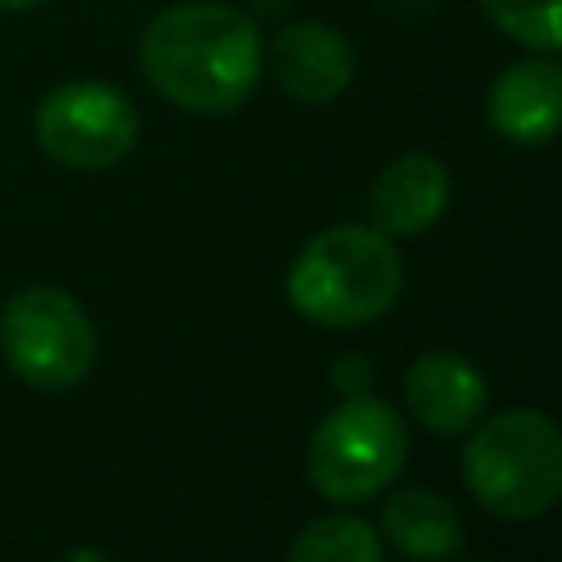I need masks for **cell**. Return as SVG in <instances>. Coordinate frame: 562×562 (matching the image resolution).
<instances>
[{"mask_svg":"<svg viewBox=\"0 0 562 562\" xmlns=\"http://www.w3.org/2000/svg\"><path fill=\"white\" fill-rule=\"evenodd\" d=\"M263 66L277 88L299 105H329L356 79V48L338 26L321 18H299L263 44Z\"/></svg>","mask_w":562,"mask_h":562,"instance_id":"obj_7","label":"cell"},{"mask_svg":"<svg viewBox=\"0 0 562 562\" xmlns=\"http://www.w3.org/2000/svg\"><path fill=\"white\" fill-rule=\"evenodd\" d=\"M404 400L413 417L435 435H465L487 408L483 373L457 351H426L404 373Z\"/></svg>","mask_w":562,"mask_h":562,"instance_id":"obj_10","label":"cell"},{"mask_svg":"<svg viewBox=\"0 0 562 562\" xmlns=\"http://www.w3.org/2000/svg\"><path fill=\"white\" fill-rule=\"evenodd\" d=\"M461 474L496 518H536L562 501V426L540 408H505L470 426Z\"/></svg>","mask_w":562,"mask_h":562,"instance_id":"obj_3","label":"cell"},{"mask_svg":"<svg viewBox=\"0 0 562 562\" xmlns=\"http://www.w3.org/2000/svg\"><path fill=\"white\" fill-rule=\"evenodd\" d=\"M61 562H110V553H101V549H88V544H83V549H70Z\"/></svg>","mask_w":562,"mask_h":562,"instance_id":"obj_15","label":"cell"},{"mask_svg":"<svg viewBox=\"0 0 562 562\" xmlns=\"http://www.w3.org/2000/svg\"><path fill=\"white\" fill-rule=\"evenodd\" d=\"M290 562H382V536L356 514H329L294 536Z\"/></svg>","mask_w":562,"mask_h":562,"instance_id":"obj_12","label":"cell"},{"mask_svg":"<svg viewBox=\"0 0 562 562\" xmlns=\"http://www.w3.org/2000/svg\"><path fill=\"white\" fill-rule=\"evenodd\" d=\"M31 123L44 158L70 171L119 167L140 140V114L132 97L105 79H66L48 88Z\"/></svg>","mask_w":562,"mask_h":562,"instance_id":"obj_6","label":"cell"},{"mask_svg":"<svg viewBox=\"0 0 562 562\" xmlns=\"http://www.w3.org/2000/svg\"><path fill=\"white\" fill-rule=\"evenodd\" d=\"M378 536L404 553V558H417V562H443L461 549L465 531H461V514L448 496L430 492V487H404V492H391L386 505H382V518H378Z\"/></svg>","mask_w":562,"mask_h":562,"instance_id":"obj_11","label":"cell"},{"mask_svg":"<svg viewBox=\"0 0 562 562\" xmlns=\"http://www.w3.org/2000/svg\"><path fill=\"white\" fill-rule=\"evenodd\" d=\"M487 22L531 53H562V0H479Z\"/></svg>","mask_w":562,"mask_h":562,"instance_id":"obj_13","label":"cell"},{"mask_svg":"<svg viewBox=\"0 0 562 562\" xmlns=\"http://www.w3.org/2000/svg\"><path fill=\"white\" fill-rule=\"evenodd\" d=\"M48 0H0V13H31V9H44Z\"/></svg>","mask_w":562,"mask_h":562,"instance_id":"obj_16","label":"cell"},{"mask_svg":"<svg viewBox=\"0 0 562 562\" xmlns=\"http://www.w3.org/2000/svg\"><path fill=\"white\" fill-rule=\"evenodd\" d=\"M487 127L509 145H544L562 132V61L518 57L509 61L483 101Z\"/></svg>","mask_w":562,"mask_h":562,"instance_id":"obj_8","label":"cell"},{"mask_svg":"<svg viewBox=\"0 0 562 562\" xmlns=\"http://www.w3.org/2000/svg\"><path fill=\"white\" fill-rule=\"evenodd\" d=\"M404 457L408 430L400 413L369 391L342 395L307 439V483L338 505H360L395 483Z\"/></svg>","mask_w":562,"mask_h":562,"instance_id":"obj_4","label":"cell"},{"mask_svg":"<svg viewBox=\"0 0 562 562\" xmlns=\"http://www.w3.org/2000/svg\"><path fill=\"white\" fill-rule=\"evenodd\" d=\"M4 364L35 391H70L97 360V329L83 303L53 285L18 290L0 312Z\"/></svg>","mask_w":562,"mask_h":562,"instance_id":"obj_5","label":"cell"},{"mask_svg":"<svg viewBox=\"0 0 562 562\" xmlns=\"http://www.w3.org/2000/svg\"><path fill=\"white\" fill-rule=\"evenodd\" d=\"M329 382H334V391H338V395H364V391L373 386V369H369V360H364V356L347 351V356H338V360H334Z\"/></svg>","mask_w":562,"mask_h":562,"instance_id":"obj_14","label":"cell"},{"mask_svg":"<svg viewBox=\"0 0 562 562\" xmlns=\"http://www.w3.org/2000/svg\"><path fill=\"white\" fill-rule=\"evenodd\" d=\"M386 4H395V9H430L435 0H386Z\"/></svg>","mask_w":562,"mask_h":562,"instance_id":"obj_17","label":"cell"},{"mask_svg":"<svg viewBox=\"0 0 562 562\" xmlns=\"http://www.w3.org/2000/svg\"><path fill=\"white\" fill-rule=\"evenodd\" d=\"M136 61L149 88L176 110L233 114L263 75V35L237 4L180 0L145 22Z\"/></svg>","mask_w":562,"mask_h":562,"instance_id":"obj_1","label":"cell"},{"mask_svg":"<svg viewBox=\"0 0 562 562\" xmlns=\"http://www.w3.org/2000/svg\"><path fill=\"white\" fill-rule=\"evenodd\" d=\"M448 193H452V176L435 154H422V149L400 154L373 176V189H369L373 228L386 237L426 233L448 211Z\"/></svg>","mask_w":562,"mask_h":562,"instance_id":"obj_9","label":"cell"},{"mask_svg":"<svg viewBox=\"0 0 562 562\" xmlns=\"http://www.w3.org/2000/svg\"><path fill=\"white\" fill-rule=\"evenodd\" d=\"M400 290L404 259L373 224H334L307 237L285 277L294 312L325 329H356L386 316Z\"/></svg>","mask_w":562,"mask_h":562,"instance_id":"obj_2","label":"cell"}]
</instances>
